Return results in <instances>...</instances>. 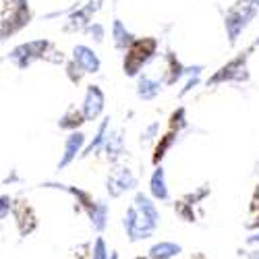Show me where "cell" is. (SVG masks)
Returning <instances> with one entry per match:
<instances>
[{"mask_svg":"<svg viewBox=\"0 0 259 259\" xmlns=\"http://www.w3.org/2000/svg\"><path fill=\"white\" fill-rule=\"evenodd\" d=\"M135 259H149V257H143V255H139V257H135Z\"/></svg>","mask_w":259,"mask_h":259,"instance_id":"37","label":"cell"},{"mask_svg":"<svg viewBox=\"0 0 259 259\" xmlns=\"http://www.w3.org/2000/svg\"><path fill=\"white\" fill-rule=\"evenodd\" d=\"M85 122H88V120H85V116H83V110H81V108L71 106L69 110L60 116L58 126L62 128V131H69V133H73V131H79V128H81Z\"/></svg>","mask_w":259,"mask_h":259,"instance_id":"19","label":"cell"},{"mask_svg":"<svg viewBox=\"0 0 259 259\" xmlns=\"http://www.w3.org/2000/svg\"><path fill=\"white\" fill-rule=\"evenodd\" d=\"M249 52H241L236 58H232L230 62H226L224 67H220L218 71H215L207 81L205 85L207 88H215V85L220 83H226V81H247L249 79V73H247V58H249Z\"/></svg>","mask_w":259,"mask_h":259,"instance_id":"5","label":"cell"},{"mask_svg":"<svg viewBox=\"0 0 259 259\" xmlns=\"http://www.w3.org/2000/svg\"><path fill=\"white\" fill-rule=\"evenodd\" d=\"M11 211H13V197L0 195V220H7Z\"/></svg>","mask_w":259,"mask_h":259,"instance_id":"30","label":"cell"},{"mask_svg":"<svg viewBox=\"0 0 259 259\" xmlns=\"http://www.w3.org/2000/svg\"><path fill=\"white\" fill-rule=\"evenodd\" d=\"M108 259H118V253H116V251H112L110 255H108Z\"/></svg>","mask_w":259,"mask_h":259,"instance_id":"34","label":"cell"},{"mask_svg":"<svg viewBox=\"0 0 259 259\" xmlns=\"http://www.w3.org/2000/svg\"><path fill=\"white\" fill-rule=\"evenodd\" d=\"M149 193L156 201H170V191H168V185H166V172L162 166H156L154 172H152V179H149Z\"/></svg>","mask_w":259,"mask_h":259,"instance_id":"15","label":"cell"},{"mask_svg":"<svg viewBox=\"0 0 259 259\" xmlns=\"http://www.w3.org/2000/svg\"><path fill=\"white\" fill-rule=\"evenodd\" d=\"M193 259H205V255H203V253H197V255L193 257Z\"/></svg>","mask_w":259,"mask_h":259,"instance_id":"35","label":"cell"},{"mask_svg":"<svg viewBox=\"0 0 259 259\" xmlns=\"http://www.w3.org/2000/svg\"><path fill=\"white\" fill-rule=\"evenodd\" d=\"M245 3H249V5H253L255 9H259V0H245Z\"/></svg>","mask_w":259,"mask_h":259,"instance_id":"33","label":"cell"},{"mask_svg":"<svg viewBox=\"0 0 259 259\" xmlns=\"http://www.w3.org/2000/svg\"><path fill=\"white\" fill-rule=\"evenodd\" d=\"M158 39L156 37H137L128 50L124 52L122 71L126 77H139L141 69L158 54Z\"/></svg>","mask_w":259,"mask_h":259,"instance_id":"2","label":"cell"},{"mask_svg":"<svg viewBox=\"0 0 259 259\" xmlns=\"http://www.w3.org/2000/svg\"><path fill=\"white\" fill-rule=\"evenodd\" d=\"M135 187H137V177L133 175V170L126 166L114 168L106 179V189L112 199H118L120 195H124L126 191H133Z\"/></svg>","mask_w":259,"mask_h":259,"instance_id":"7","label":"cell"},{"mask_svg":"<svg viewBox=\"0 0 259 259\" xmlns=\"http://www.w3.org/2000/svg\"><path fill=\"white\" fill-rule=\"evenodd\" d=\"M183 253V247L177 243H170V241H160L156 243L152 249L147 251L149 259H175Z\"/></svg>","mask_w":259,"mask_h":259,"instance_id":"20","label":"cell"},{"mask_svg":"<svg viewBox=\"0 0 259 259\" xmlns=\"http://www.w3.org/2000/svg\"><path fill=\"white\" fill-rule=\"evenodd\" d=\"M257 46H259V39H255V41H253V48H257Z\"/></svg>","mask_w":259,"mask_h":259,"instance_id":"36","label":"cell"},{"mask_svg":"<svg viewBox=\"0 0 259 259\" xmlns=\"http://www.w3.org/2000/svg\"><path fill=\"white\" fill-rule=\"evenodd\" d=\"M110 133V116H104V120L100 122L98 126V133L96 137L90 141V145H85L81 158H88V156H96L100 152H104V143H106V137Z\"/></svg>","mask_w":259,"mask_h":259,"instance_id":"17","label":"cell"},{"mask_svg":"<svg viewBox=\"0 0 259 259\" xmlns=\"http://www.w3.org/2000/svg\"><path fill=\"white\" fill-rule=\"evenodd\" d=\"M177 137H179V133H175V131H166V133L160 137V141H158L156 147H154V154H152V164H154V166H160V162L166 158V154L172 149V145L177 143Z\"/></svg>","mask_w":259,"mask_h":259,"instance_id":"21","label":"cell"},{"mask_svg":"<svg viewBox=\"0 0 259 259\" xmlns=\"http://www.w3.org/2000/svg\"><path fill=\"white\" fill-rule=\"evenodd\" d=\"M31 11L29 0H7L3 9V21H0V39H7L19 33L23 27L29 25Z\"/></svg>","mask_w":259,"mask_h":259,"instance_id":"3","label":"cell"},{"mask_svg":"<svg viewBox=\"0 0 259 259\" xmlns=\"http://www.w3.org/2000/svg\"><path fill=\"white\" fill-rule=\"evenodd\" d=\"M104 152H106V158L110 164H116L124 154H126V147H124V131L118 128V131H110L106 137V143H104Z\"/></svg>","mask_w":259,"mask_h":259,"instance_id":"12","label":"cell"},{"mask_svg":"<svg viewBox=\"0 0 259 259\" xmlns=\"http://www.w3.org/2000/svg\"><path fill=\"white\" fill-rule=\"evenodd\" d=\"M73 60L83 69L85 75H88V73L90 75H96L102 69V60L98 58V54L90 46H85V44H77L73 48Z\"/></svg>","mask_w":259,"mask_h":259,"instance_id":"11","label":"cell"},{"mask_svg":"<svg viewBox=\"0 0 259 259\" xmlns=\"http://www.w3.org/2000/svg\"><path fill=\"white\" fill-rule=\"evenodd\" d=\"M164 60H166V64H164V79H162V83L164 85H177L185 77V64L179 60V56L172 50H168L164 54Z\"/></svg>","mask_w":259,"mask_h":259,"instance_id":"13","label":"cell"},{"mask_svg":"<svg viewBox=\"0 0 259 259\" xmlns=\"http://www.w3.org/2000/svg\"><path fill=\"white\" fill-rule=\"evenodd\" d=\"M64 73H67V79L73 83V85H79L81 81H83V69L79 67V64L71 58V60H67V62H64Z\"/></svg>","mask_w":259,"mask_h":259,"instance_id":"25","label":"cell"},{"mask_svg":"<svg viewBox=\"0 0 259 259\" xmlns=\"http://www.w3.org/2000/svg\"><path fill=\"white\" fill-rule=\"evenodd\" d=\"M92 259H108V247L102 236H98L92 245Z\"/></svg>","mask_w":259,"mask_h":259,"instance_id":"27","label":"cell"},{"mask_svg":"<svg viewBox=\"0 0 259 259\" xmlns=\"http://www.w3.org/2000/svg\"><path fill=\"white\" fill-rule=\"evenodd\" d=\"M102 5H104V0H88V3L83 5V9L88 11L92 17L96 15V13H100V9H102Z\"/></svg>","mask_w":259,"mask_h":259,"instance_id":"31","label":"cell"},{"mask_svg":"<svg viewBox=\"0 0 259 259\" xmlns=\"http://www.w3.org/2000/svg\"><path fill=\"white\" fill-rule=\"evenodd\" d=\"M162 81L152 77V75H139V81H137V96L139 100L143 102H152L154 98H158L162 94Z\"/></svg>","mask_w":259,"mask_h":259,"instance_id":"16","label":"cell"},{"mask_svg":"<svg viewBox=\"0 0 259 259\" xmlns=\"http://www.w3.org/2000/svg\"><path fill=\"white\" fill-rule=\"evenodd\" d=\"M11 213L15 218V224L19 228L21 239L29 236L37 228V218H35V211L29 205V201H25V199H13V211Z\"/></svg>","mask_w":259,"mask_h":259,"instance_id":"8","label":"cell"},{"mask_svg":"<svg viewBox=\"0 0 259 259\" xmlns=\"http://www.w3.org/2000/svg\"><path fill=\"white\" fill-rule=\"evenodd\" d=\"M104 104H106V96H104L100 85H96V83L88 85V90H85V98H83V106H81L85 120L88 122L98 120L102 116V112H104Z\"/></svg>","mask_w":259,"mask_h":259,"instance_id":"9","label":"cell"},{"mask_svg":"<svg viewBox=\"0 0 259 259\" xmlns=\"http://www.w3.org/2000/svg\"><path fill=\"white\" fill-rule=\"evenodd\" d=\"M108 213H110V209H108V203L98 199V205H96V211L90 215V222L94 226L96 232H104L106 226H108Z\"/></svg>","mask_w":259,"mask_h":259,"instance_id":"22","label":"cell"},{"mask_svg":"<svg viewBox=\"0 0 259 259\" xmlns=\"http://www.w3.org/2000/svg\"><path fill=\"white\" fill-rule=\"evenodd\" d=\"M90 23H92V15L85 11L83 7H75V9L67 15V21H64V25H62V31H67V33L85 31Z\"/></svg>","mask_w":259,"mask_h":259,"instance_id":"14","label":"cell"},{"mask_svg":"<svg viewBox=\"0 0 259 259\" xmlns=\"http://www.w3.org/2000/svg\"><path fill=\"white\" fill-rule=\"evenodd\" d=\"M158 133H160V122H152V124H147V126L143 128L139 141H141V143H152L156 137H160Z\"/></svg>","mask_w":259,"mask_h":259,"instance_id":"28","label":"cell"},{"mask_svg":"<svg viewBox=\"0 0 259 259\" xmlns=\"http://www.w3.org/2000/svg\"><path fill=\"white\" fill-rule=\"evenodd\" d=\"M247 245H259V232H255V234L247 236Z\"/></svg>","mask_w":259,"mask_h":259,"instance_id":"32","label":"cell"},{"mask_svg":"<svg viewBox=\"0 0 259 259\" xmlns=\"http://www.w3.org/2000/svg\"><path fill=\"white\" fill-rule=\"evenodd\" d=\"M137 37L126 29V25L122 23L120 19H114V23H112V41H114V48L118 52H126L128 46L133 44Z\"/></svg>","mask_w":259,"mask_h":259,"instance_id":"18","label":"cell"},{"mask_svg":"<svg viewBox=\"0 0 259 259\" xmlns=\"http://www.w3.org/2000/svg\"><path fill=\"white\" fill-rule=\"evenodd\" d=\"M85 33L90 35V39H94L96 44H102L104 41V35H106V29L102 23H98V21H92V23L88 25V29H85Z\"/></svg>","mask_w":259,"mask_h":259,"instance_id":"26","label":"cell"},{"mask_svg":"<svg viewBox=\"0 0 259 259\" xmlns=\"http://www.w3.org/2000/svg\"><path fill=\"white\" fill-rule=\"evenodd\" d=\"M122 226L131 243L145 241L149 236H154V232L160 226V211L154 199L147 197L145 193H135L133 203L128 205L126 215L122 220Z\"/></svg>","mask_w":259,"mask_h":259,"instance_id":"1","label":"cell"},{"mask_svg":"<svg viewBox=\"0 0 259 259\" xmlns=\"http://www.w3.org/2000/svg\"><path fill=\"white\" fill-rule=\"evenodd\" d=\"M85 141H88V137H85L83 131H73L69 133V137L64 139V149H62V156H60V162H58V170H64L69 168L77 158H81L83 149H85Z\"/></svg>","mask_w":259,"mask_h":259,"instance_id":"10","label":"cell"},{"mask_svg":"<svg viewBox=\"0 0 259 259\" xmlns=\"http://www.w3.org/2000/svg\"><path fill=\"white\" fill-rule=\"evenodd\" d=\"M257 9L249 3L245 5H236L234 9L228 11L226 19H224V27H226V35H228V41L230 46L236 44V39H239V35L245 31V27L249 25V21H253Z\"/></svg>","mask_w":259,"mask_h":259,"instance_id":"6","label":"cell"},{"mask_svg":"<svg viewBox=\"0 0 259 259\" xmlns=\"http://www.w3.org/2000/svg\"><path fill=\"white\" fill-rule=\"evenodd\" d=\"M207 195H209V187H201V189H197L195 193H187L183 199H185L187 203H191V205H197V203L203 201Z\"/></svg>","mask_w":259,"mask_h":259,"instance_id":"29","label":"cell"},{"mask_svg":"<svg viewBox=\"0 0 259 259\" xmlns=\"http://www.w3.org/2000/svg\"><path fill=\"white\" fill-rule=\"evenodd\" d=\"M189 126V120H187V110L185 106H179L177 110H172V114L168 116V131H175V133H181L183 128Z\"/></svg>","mask_w":259,"mask_h":259,"instance_id":"23","label":"cell"},{"mask_svg":"<svg viewBox=\"0 0 259 259\" xmlns=\"http://www.w3.org/2000/svg\"><path fill=\"white\" fill-rule=\"evenodd\" d=\"M54 48V44L50 39H33V41H25V44H19L11 50L9 60L15 64L19 71H25L27 67L35 60H46L48 52Z\"/></svg>","mask_w":259,"mask_h":259,"instance_id":"4","label":"cell"},{"mask_svg":"<svg viewBox=\"0 0 259 259\" xmlns=\"http://www.w3.org/2000/svg\"><path fill=\"white\" fill-rule=\"evenodd\" d=\"M175 211H177L179 218H181V220H185V222H195V220H197L195 211H193V205H191V203H187L185 199L175 201Z\"/></svg>","mask_w":259,"mask_h":259,"instance_id":"24","label":"cell"}]
</instances>
